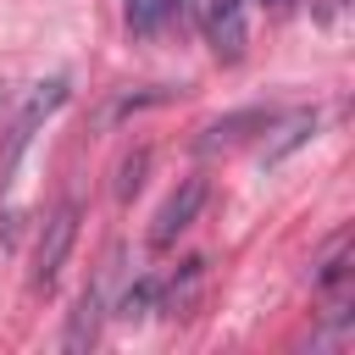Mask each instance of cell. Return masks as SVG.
<instances>
[{
	"label": "cell",
	"instance_id": "obj_9",
	"mask_svg": "<svg viewBox=\"0 0 355 355\" xmlns=\"http://www.w3.org/2000/svg\"><path fill=\"white\" fill-rule=\"evenodd\" d=\"M311 133H316V111H294V116H283V122H277V139L261 150V161H266V166H277V161H283L288 150H300Z\"/></svg>",
	"mask_w": 355,
	"mask_h": 355
},
{
	"label": "cell",
	"instance_id": "obj_2",
	"mask_svg": "<svg viewBox=\"0 0 355 355\" xmlns=\"http://www.w3.org/2000/svg\"><path fill=\"white\" fill-rule=\"evenodd\" d=\"M72 239H78V200H61V205L50 211L44 233H39V250H33V283H39V288H50V283L61 277V266H67V255H72Z\"/></svg>",
	"mask_w": 355,
	"mask_h": 355
},
{
	"label": "cell",
	"instance_id": "obj_4",
	"mask_svg": "<svg viewBox=\"0 0 355 355\" xmlns=\"http://www.w3.org/2000/svg\"><path fill=\"white\" fill-rule=\"evenodd\" d=\"M205 39H211V50L222 61H239L244 55V39H250L244 0H205Z\"/></svg>",
	"mask_w": 355,
	"mask_h": 355
},
{
	"label": "cell",
	"instance_id": "obj_5",
	"mask_svg": "<svg viewBox=\"0 0 355 355\" xmlns=\"http://www.w3.org/2000/svg\"><path fill=\"white\" fill-rule=\"evenodd\" d=\"M200 283H205V255L178 261V272H166L155 283V311L161 316H189V305L200 300Z\"/></svg>",
	"mask_w": 355,
	"mask_h": 355
},
{
	"label": "cell",
	"instance_id": "obj_3",
	"mask_svg": "<svg viewBox=\"0 0 355 355\" xmlns=\"http://www.w3.org/2000/svg\"><path fill=\"white\" fill-rule=\"evenodd\" d=\"M205 194H211V189H205V178H183V183H178V194H172V200H166V205L155 211L150 244H155V250H166V244H172V239H178V233H183V227H189V222L200 216Z\"/></svg>",
	"mask_w": 355,
	"mask_h": 355
},
{
	"label": "cell",
	"instance_id": "obj_6",
	"mask_svg": "<svg viewBox=\"0 0 355 355\" xmlns=\"http://www.w3.org/2000/svg\"><path fill=\"white\" fill-rule=\"evenodd\" d=\"M100 316H105V272L78 294V305H72V322H67V333H61V349H72V355H83L94 338H100Z\"/></svg>",
	"mask_w": 355,
	"mask_h": 355
},
{
	"label": "cell",
	"instance_id": "obj_10",
	"mask_svg": "<svg viewBox=\"0 0 355 355\" xmlns=\"http://www.w3.org/2000/svg\"><path fill=\"white\" fill-rule=\"evenodd\" d=\"M244 128H272V111H244V116H227V122H211L200 150H222V144H239Z\"/></svg>",
	"mask_w": 355,
	"mask_h": 355
},
{
	"label": "cell",
	"instance_id": "obj_7",
	"mask_svg": "<svg viewBox=\"0 0 355 355\" xmlns=\"http://www.w3.org/2000/svg\"><path fill=\"white\" fill-rule=\"evenodd\" d=\"M311 283H316L322 294L344 300V288H349V227H338V233L327 239V250H322V261H316Z\"/></svg>",
	"mask_w": 355,
	"mask_h": 355
},
{
	"label": "cell",
	"instance_id": "obj_12",
	"mask_svg": "<svg viewBox=\"0 0 355 355\" xmlns=\"http://www.w3.org/2000/svg\"><path fill=\"white\" fill-rule=\"evenodd\" d=\"M144 172H150V150L128 155V161L116 166V194H122V200H133V194H139V183H144Z\"/></svg>",
	"mask_w": 355,
	"mask_h": 355
},
{
	"label": "cell",
	"instance_id": "obj_1",
	"mask_svg": "<svg viewBox=\"0 0 355 355\" xmlns=\"http://www.w3.org/2000/svg\"><path fill=\"white\" fill-rule=\"evenodd\" d=\"M67 94H72V83H67V78H44V83L28 94V105L17 111L11 133H6V150H0V178H11V172H17V161H22V150L33 144L39 122H44V116H55V111L67 105Z\"/></svg>",
	"mask_w": 355,
	"mask_h": 355
},
{
	"label": "cell",
	"instance_id": "obj_8",
	"mask_svg": "<svg viewBox=\"0 0 355 355\" xmlns=\"http://www.w3.org/2000/svg\"><path fill=\"white\" fill-rule=\"evenodd\" d=\"M178 11H183V0H122V17H128V28L139 39H155Z\"/></svg>",
	"mask_w": 355,
	"mask_h": 355
},
{
	"label": "cell",
	"instance_id": "obj_11",
	"mask_svg": "<svg viewBox=\"0 0 355 355\" xmlns=\"http://www.w3.org/2000/svg\"><path fill=\"white\" fill-rule=\"evenodd\" d=\"M155 283H161V272H150V277H139V283H128L122 288V300H116V316H150L155 311Z\"/></svg>",
	"mask_w": 355,
	"mask_h": 355
}]
</instances>
